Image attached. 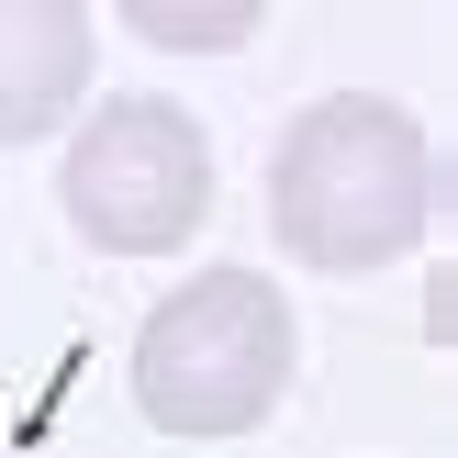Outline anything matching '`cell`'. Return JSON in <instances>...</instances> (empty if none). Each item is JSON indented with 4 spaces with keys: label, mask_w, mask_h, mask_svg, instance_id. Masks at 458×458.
<instances>
[{
    "label": "cell",
    "mask_w": 458,
    "mask_h": 458,
    "mask_svg": "<svg viewBox=\"0 0 458 458\" xmlns=\"http://www.w3.org/2000/svg\"><path fill=\"white\" fill-rule=\"evenodd\" d=\"M425 213H437V146L403 101L380 89H335V101H302L280 123V157H268V235L291 246L325 280H369V268L414 258Z\"/></svg>",
    "instance_id": "obj_1"
},
{
    "label": "cell",
    "mask_w": 458,
    "mask_h": 458,
    "mask_svg": "<svg viewBox=\"0 0 458 458\" xmlns=\"http://www.w3.org/2000/svg\"><path fill=\"white\" fill-rule=\"evenodd\" d=\"M291 358H302V335H291L280 291L258 268H201L134 335V403L168 437H246L291 392Z\"/></svg>",
    "instance_id": "obj_2"
},
{
    "label": "cell",
    "mask_w": 458,
    "mask_h": 458,
    "mask_svg": "<svg viewBox=\"0 0 458 458\" xmlns=\"http://www.w3.org/2000/svg\"><path fill=\"white\" fill-rule=\"evenodd\" d=\"M56 201L112 258L191 246L201 213H213V134H201L168 89H123V101H101L79 123V146L56 157Z\"/></svg>",
    "instance_id": "obj_3"
},
{
    "label": "cell",
    "mask_w": 458,
    "mask_h": 458,
    "mask_svg": "<svg viewBox=\"0 0 458 458\" xmlns=\"http://www.w3.org/2000/svg\"><path fill=\"white\" fill-rule=\"evenodd\" d=\"M89 101V12L79 0H0V146H34Z\"/></svg>",
    "instance_id": "obj_4"
},
{
    "label": "cell",
    "mask_w": 458,
    "mask_h": 458,
    "mask_svg": "<svg viewBox=\"0 0 458 458\" xmlns=\"http://www.w3.org/2000/svg\"><path fill=\"white\" fill-rule=\"evenodd\" d=\"M123 22L146 45H246L258 34V0H123Z\"/></svg>",
    "instance_id": "obj_5"
}]
</instances>
